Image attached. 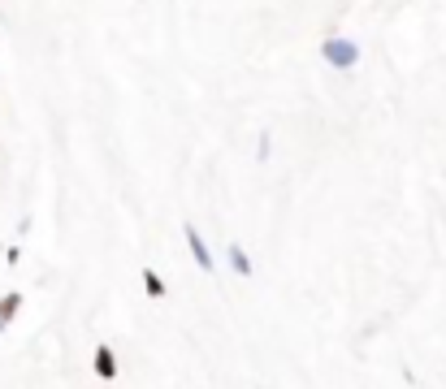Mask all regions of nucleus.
I'll list each match as a JSON object with an SVG mask.
<instances>
[{
  "label": "nucleus",
  "instance_id": "7ed1b4c3",
  "mask_svg": "<svg viewBox=\"0 0 446 389\" xmlns=\"http://www.w3.org/2000/svg\"><path fill=\"white\" fill-rule=\"evenodd\" d=\"M91 368H95V376L100 381H117V350L109 346V342H95V350H91Z\"/></svg>",
  "mask_w": 446,
  "mask_h": 389
},
{
  "label": "nucleus",
  "instance_id": "20e7f679",
  "mask_svg": "<svg viewBox=\"0 0 446 389\" xmlns=\"http://www.w3.org/2000/svg\"><path fill=\"white\" fill-rule=\"evenodd\" d=\"M226 255H230V268H234L238 277H256V264H252V255H247V247H243V243H234V238H230Z\"/></svg>",
  "mask_w": 446,
  "mask_h": 389
},
{
  "label": "nucleus",
  "instance_id": "6e6552de",
  "mask_svg": "<svg viewBox=\"0 0 446 389\" xmlns=\"http://www.w3.org/2000/svg\"><path fill=\"white\" fill-rule=\"evenodd\" d=\"M0 329H5V325H0Z\"/></svg>",
  "mask_w": 446,
  "mask_h": 389
},
{
  "label": "nucleus",
  "instance_id": "f257e3e1",
  "mask_svg": "<svg viewBox=\"0 0 446 389\" xmlns=\"http://www.w3.org/2000/svg\"><path fill=\"white\" fill-rule=\"evenodd\" d=\"M320 57H325V65H334V69H356L360 65V57H364V52H360V43L356 39H346V35H330L325 43H320Z\"/></svg>",
  "mask_w": 446,
  "mask_h": 389
},
{
  "label": "nucleus",
  "instance_id": "0eeeda50",
  "mask_svg": "<svg viewBox=\"0 0 446 389\" xmlns=\"http://www.w3.org/2000/svg\"><path fill=\"white\" fill-rule=\"evenodd\" d=\"M256 151H260V161H269V151H273V139H269V135H260V143H256Z\"/></svg>",
  "mask_w": 446,
  "mask_h": 389
},
{
  "label": "nucleus",
  "instance_id": "f03ea898",
  "mask_svg": "<svg viewBox=\"0 0 446 389\" xmlns=\"http://www.w3.org/2000/svg\"><path fill=\"white\" fill-rule=\"evenodd\" d=\"M182 238H187V251L195 255V264H200L204 273H212V268H217V259H212V251H208V243H204V233L195 229V221L182 225Z\"/></svg>",
  "mask_w": 446,
  "mask_h": 389
},
{
  "label": "nucleus",
  "instance_id": "423d86ee",
  "mask_svg": "<svg viewBox=\"0 0 446 389\" xmlns=\"http://www.w3.org/2000/svg\"><path fill=\"white\" fill-rule=\"evenodd\" d=\"M18 311H22V294L13 290V294H5V299H0V325H9V320L18 316Z\"/></svg>",
  "mask_w": 446,
  "mask_h": 389
},
{
  "label": "nucleus",
  "instance_id": "39448f33",
  "mask_svg": "<svg viewBox=\"0 0 446 389\" xmlns=\"http://www.w3.org/2000/svg\"><path fill=\"white\" fill-rule=\"evenodd\" d=\"M139 281H143L147 299H165V281H161V273H156V268H143V273H139Z\"/></svg>",
  "mask_w": 446,
  "mask_h": 389
}]
</instances>
